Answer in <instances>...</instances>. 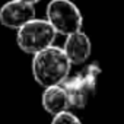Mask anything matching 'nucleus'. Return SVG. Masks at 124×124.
I'll list each match as a JSON object with an SVG mask.
<instances>
[{
	"mask_svg": "<svg viewBox=\"0 0 124 124\" xmlns=\"http://www.w3.org/2000/svg\"><path fill=\"white\" fill-rule=\"evenodd\" d=\"M35 19V6L22 0H10L0 9V23L10 29H19Z\"/></svg>",
	"mask_w": 124,
	"mask_h": 124,
	"instance_id": "obj_5",
	"label": "nucleus"
},
{
	"mask_svg": "<svg viewBox=\"0 0 124 124\" xmlns=\"http://www.w3.org/2000/svg\"><path fill=\"white\" fill-rule=\"evenodd\" d=\"M22 2H28V3H32V5H35V3L41 2V0H22Z\"/></svg>",
	"mask_w": 124,
	"mask_h": 124,
	"instance_id": "obj_9",
	"label": "nucleus"
},
{
	"mask_svg": "<svg viewBox=\"0 0 124 124\" xmlns=\"http://www.w3.org/2000/svg\"><path fill=\"white\" fill-rule=\"evenodd\" d=\"M70 67L72 63L64 50L55 45L37 53L32 58L34 79L42 88L61 85L69 78Z\"/></svg>",
	"mask_w": 124,
	"mask_h": 124,
	"instance_id": "obj_1",
	"label": "nucleus"
},
{
	"mask_svg": "<svg viewBox=\"0 0 124 124\" xmlns=\"http://www.w3.org/2000/svg\"><path fill=\"white\" fill-rule=\"evenodd\" d=\"M47 21L53 25L57 34L70 35L82 31L83 16L72 0H51L47 6Z\"/></svg>",
	"mask_w": 124,
	"mask_h": 124,
	"instance_id": "obj_3",
	"label": "nucleus"
},
{
	"mask_svg": "<svg viewBox=\"0 0 124 124\" xmlns=\"http://www.w3.org/2000/svg\"><path fill=\"white\" fill-rule=\"evenodd\" d=\"M63 50H64L66 55L69 57L72 64L80 66L88 61L91 51H92V44H91L89 37L85 32L78 31V32L66 37Z\"/></svg>",
	"mask_w": 124,
	"mask_h": 124,
	"instance_id": "obj_6",
	"label": "nucleus"
},
{
	"mask_svg": "<svg viewBox=\"0 0 124 124\" xmlns=\"http://www.w3.org/2000/svg\"><path fill=\"white\" fill-rule=\"evenodd\" d=\"M99 75H101V67L98 66V63H91L82 73L67 78L61 83L69 92L72 108H79V109L85 108L89 96L95 93L96 79Z\"/></svg>",
	"mask_w": 124,
	"mask_h": 124,
	"instance_id": "obj_4",
	"label": "nucleus"
},
{
	"mask_svg": "<svg viewBox=\"0 0 124 124\" xmlns=\"http://www.w3.org/2000/svg\"><path fill=\"white\" fill-rule=\"evenodd\" d=\"M41 102H42L44 109L51 115H57L63 111H69L72 108L69 92L66 91L63 85H54V86L45 88L41 96Z\"/></svg>",
	"mask_w": 124,
	"mask_h": 124,
	"instance_id": "obj_7",
	"label": "nucleus"
},
{
	"mask_svg": "<svg viewBox=\"0 0 124 124\" xmlns=\"http://www.w3.org/2000/svg\"><path fill=\"white\" fill-rule=\"evenodd\" d=\"M55 35V29L47 19L35 18L18 29L16 44L23 53L35 55L37 53L51 47Z\"/></svg>",
	"mask_w": 124,
	"mask_h": 124,
	"instance_id": "obj_2",
	"label": "nucleus"
},
{
	"mask_svg": "<svg viewBox=\"0 0 124 124\" xmlns=\"http://www.w3.org/2000/svg\"><path fill=\"white\" fill-rule=\"evenodd\" d=\"M50 124H82L79 117H76L70 111H63L57 115H53V120Z\"/></svg>",
	"mask_w": 124,
	"mask_h": 124,
	"instance_id": "obj_8",
	"label": "nucleus"
}]
</instances>
